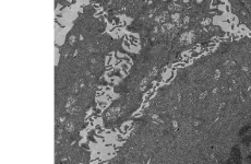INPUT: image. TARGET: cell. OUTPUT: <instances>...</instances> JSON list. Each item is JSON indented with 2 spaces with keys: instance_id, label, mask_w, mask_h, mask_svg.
<instances>
[{
  "instance_id": "6da1fadb",
  "label": "cell",
  "mask_w": 251,
  "mask_h": 164,
  "mask_svg": "<svg viewBox=\"0 0 251 164\" xmlns=\"http://www.w3.org/2000/svg\"><path fill=\"white\" fill-rule=\"evenodd\" d=\"M241 163V154H240V150H239L238 146H235L231 149V159L226 161V164H240Z\"/></svg>"
},
{
  "instance_id": "7a4b0ae2",
  "label": "cell",
  "mask_w": 251,
  "mask_h": 164,
  "mask_svg": "<svg viewBox=\"0 0 251 164\" xmlns=\"http://www.w3.org/2000/svg\"><path fill=\"white\" fill-rule=\"evenodd\" d=\"M247 161H248V162H251V156H249L247 158Z\"/></svg>"
}]
</instances>
